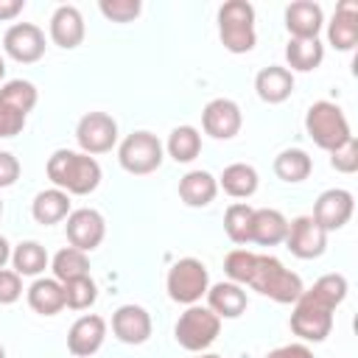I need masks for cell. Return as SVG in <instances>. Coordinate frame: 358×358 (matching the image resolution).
Wrapping results in <instances>:
<instances>
[{"instance_id": "20", "label": "cell", "mask_w": 358, "mask_h": 358, "mask_svg": "<svg viewBox=\"0 0 358 358\" xmlns=\"http://www.w3.org/2000/svg\"><path fill=\"white\" fill-rule=\"evenodd\" d=\"M50 39L64 48V50H73L81 45L84 39V17L76 6H59L50 17Z\"/></svg>"}, {"instance_id": "22", "label": "cell", "mask_w": 358, "mask_h": 358, "mask_svg": "<svg viewBox=\"0 0 358 358\" xmlns=\"http://www.w3.org/2000/svg\"><path fill=\"white\" fill-rule=\"evenodd\" d=\"M218 193V179L210 171H187L179 179V199L187 207H207Z\"/></svg>"}, {"instance_id": "17", "label": "cell", "mask_w": 358, "mask_h": 358, "mask_svg": "<svg viewBox=\"0 0 358 358\" xmlns=\"http://www.w3.org/2000/svg\"><path fill=\"white\" fill-rule=\"evenodd\" d=\"M324 25L322 6L313 0H296L285 8V28L291 39H319V31Z\"/></svg>"}, {"instance_id": "36", "label": "cell", "mask_w": 358, "mask_h": 358, "mask_svg": "<svg viewBox=\"0 0 358 358\" xmlns=\"http://www.w3.org/2000/svg\"><path fill=\"white\" fill-rule=\"evenodd\" d=\"M330 165L338 173H355L358 171V143H355V137H350L347 143H341L338 148L330 151Z\"/></svg>"}, {"instance_id": "23", "label": "cell", "mask_w": 358, "mask_h": 358, "mask_svg": "<svg viewBox=\"0 0 358 358\" xmlns=\"http://www.w3.org/2000/svg\"><path fill=\"white\" fill-rule=\"evenodd\" d=\"M288 232V218L280 210L271 207H260L252 215V241L249 243H260V246H277L285 241Z\"/></svg>"}, {"instance_id": "31", "label": "cell", "mask_w": 358, "mask_h": 358, "mask_svg": "<svg viewBox=\"0 0 358 358\" xmlns=\"http://www.w3.org/2000/svg\"><path fill=\"white\" fill-rule=\"evenodd\" d=\"M165 148L176 162H193L199 157V151H201V134L193 126H176L168 134V145Z\"/></svg>"}, {"instance_id": "34", "label": "cell", "mask_w": 358, "mask_h": 358, "mask_svg": "<svg viewBox=\"0 0 358 358\" xmlns=\"http://www.w3.org/2000/svg\"><path fill=\"white\" fill-rule=\"evenodd\" d=\"M0 98L6 103H11L14 109H20L22 115H28L36 106V87L25 78H14V81H6L0 87Z\"/></svg>"}, {"instance_id": "18", "label": "cell", "mask_w": 358, "mask_h": 358, "mask_svg": "<svg viewBox=\"0 0 358 358\" xmlns=\"http://www.w3.org/2000/svg\"><path fill=\"white\" fill-rule=\"evenodd\" d=\"M327 42L336 50H352L358 42V3L341 0L336 6L333 20L327 22Z\"/></svg>"}, {"instance_id": "1", "label": "cell", "mask_w": 358, "mask_h": 358, "mask_svg": "<svg viewBox=\"0 0 358 358\" xmlns=\"http://www.w3.org/2000/svg\"><path fill=\"white\" fill-rule=\"evenodd\" d=\"M224 271L229 277V282L238 285H249L257 294L280 302V305H291L299 299L302 280L299 274H294L291 268H285L277 257L271 255H255L249 249H232L224 260Z\"/></svg>"}, {"instance_id": "7", "label": "cell", "mask_w": 358, "mask_h": 358, "mask_svg": "<svg viewBox=\"0 0 358 358\" xmlns=\"http://www.w3.org/2000/svg\"><path fill=\"white\" fill-rule=\"evenodd\" d=\"M218 333H221V319L204 305H187V310L179 316L173 327L179 347L190 352H204L218 338Z\"/></svg>"}, {"instance_id": "15", "label": "cell", "mask_w": 358, "mask_h": 358, "mask_svg": "<svg viewBox=\"0 0 358 358\" xmlns=\"http://www.w3.org/2000/svg\"><path fill=\"white\" fill-rule=\"evenodd\" d=\"M103 338H106V322L95 313H87L73 322V327L67 333V350L76 358H90L101 350Z\"/></svg>"}, {"instance_id": "45", "label": "cell", "mask_w": 358, "mask_h": 358, "mask_svg": "<svg viewBox=\"0 0 358 358\" xmlns=\"http://www.w3.org/2000/svg\"><path fill=\"white\" fill-rule=\"evenodd\" d=\"M0 358H6V350H3V344H0Z\"/></svg>"}, {"instance_id": "16", "label": "cell", "mask_w": 358, "mask_h": 358, "mask_svg": "<svg viewBox=\"0 0 358 358\" xmlns=\"http://www.w3.org/2000/svg\"><path fill=\"white\" fill-rule=\"evenodd\" d=\"M112 333L123 344H143L151 336V316L143 305H120L112 313Z\"/></svg>"}, {"instance_id": "14", "label": "cell", "mask_w": 358, "mask_h": 358, "mask_svg": "<svg viewBox=\"0 0 358 358\" xmlns=\"http://www.w3.org/2000/svg\"><path fill=\"white\" fill-rule=\"evenodd\" d=\"M241 123H243L241 106L229 98H213L201 109V126L215 140H232L241 131Z\"/></svg>"}, {"instance_id": "25", "label": "cell", "mask_w": 358, "mask_h": 358, "mask_svg": "<svg viewBox=\"0 0 358 358\" xmlns=\"http://www.w3.org/2000/svg\"><path fill=\"white\" fill-rule=\"evenodd\" d=\"M31 215L36 224H59L70 215V196L59 187H50V190H42L34 196L31 201Z\"/></svg>"}, {"instance_id": "27", "label": "cell", "mask_w": 358, "mask_h": 358, "mask_svg": "<svg viewBox=\"0 0 358 358\" xmlns=\"http://www.w3.org/2000/svg\"><path fill=\"white\" fill-rule=\"evenodd\" d=\"M322 59H324V45L319 39H291L285 45V62L291 70H299V73L316 70Z\"/></svg>"}, {"instance_id": "26", "label": "cell", "mask_w": 358, "mask_h": 358, "mask_svg": "<svg viewBox=\"0 0 358 358\" xmlns=\"http://www.w3.org/2000/svg\"><path fill=\"white\" fill-rule=\"evenodd\" d=\"M257 182H260V179H257V171H255L252 165H246V162H232V165H227L224 173L218 176V185H221L224 193L232 196V199H249V196H255Z\"/></svg>"}, {"instance_id": "19", "label": "cell", "mask_w": 358, "mask_h": 358, "mask_svg": "<svg viewBox=\"0 0 358 358\" xmlns=\"http://www.w3.org/2000/svg\"><path fill=\"white\" fill-rule=\"evenodd\" d=\"M204 296H207V308L218 319H238L249 305L246 291L238 282H215V285L207 288Z\"/></svg>"}, {"instance_id": "41", "label": "cell", "mask_w": 358, "mask_h": 358, "mask_svg": "<svg viewBox=\"0 0 358 358\" xmlns=\"http://www.w3.org/2000/svg\"><path fill=\"white\" fill-rule=\"evenodd\" d=\"M25 8V0H0V22L14 20Z\"/></svg>"}, {"instance_id": "35", "label": "cell", "mask_w": 358, "mask_h": 358, "mask_svg": "<svg viewBox=\"0 0 358 358\" xmlns=\"http://www.w3.org/2000/svg\"><path fill=\"white\" fill-rule=\"evenodd\" d=\"M98 8L112 22H131L140 14V0H101Z\"/></svg>"}, {"instance_id": "9", "label": "cell", "mask_w": 358, "mask_h": 358, "mask_svg": "<svg viewBox=\"0 0 358 358\" xmlns=\"http://www.w3.org/2000/svg\"><path fill=\"white\" fill-rule=\"evenodd\" d=\"M76 140L84 154H106L117 143V123L106 112H87L76 126Z\"/></svg>"}, {"instance_id": "24", "label": "cell", "mask_w": 358, "mask_h": 358, "mask_svg": "<svg viewBox=\"0 0 358 358\" xmlns=\"http://www.w3.org/2000/svg\"><path fill=\"white\" fill-rule=\"evenodd\" d=\"M28 305L31 310L42 316H56L64 308V285L56 277H39L28 288Z\"/></svg>"}, {"instance_id": "28", "label": "cell", "mask_w": 358, "mask_h": 358, "mask_svg": "<svg viewBox=\"0 0 358 358\" xmlns=\"http://www.w3.org/2000/svg\"><path fill=\"white\" fill-rule=\"evenodd\" d=\"M310 168H313V162H310L308 151H302V148H285V151H280L274 157V173L282 182H291V185L308 179Z\"/></svg>"}, {"instance_id": "29", "label": "cell", "mask_w": 358, "mask_h": 358, "mask_svg": "<svg viewBox=\"0 0 358 358\" xmlns=\"http://www.w3.org/2000/svg\"><path fill=\"white\" fill-rule=\"evenodd\" d=\"M11 263H14V271L20 277H36V274H42L48 268V252L36 241H22V243L14 246Z\"/></svg>"}, {"instance_id": "43", "label": "cell", "mask_w": 358, "mask_h": 358, "mask_svg": "<svg viewBox=\"0 0 358 358\" xmlns=\"http://www.w3.org/2000/svg\"><path fill=\"white\" fill-rule=\"evenodd\" d=\"M3 76H6V62H3V56H0V81H3Z\"/></svg>"}, {"instance_id": "12", "label": "cell", "mask_w": 358, "mask_h": 358, "mask_svg": "<svg viewBox=\"0 0 358 358\" xmlns=\"http://www.w3.org/2000/svg\"><path fill=\"white\" fill-rule=\"evenodd\" d=\"M3 50L22 64H34L45 56V34L34 22H14L3 36Z\"/></svg>"}, {"instance_id": "30", "label": "cell", "mask_w": 358, "mask_h": 358, "mask_svg": "<svg viewBox=\"0 0 358 358\" xmlns=\"http://www.w3.org/2000/svg\"><path fill=\"white\" fill-rule=\"evenodd\" d=\"M50 268H53V277L59 282H70L76 277H87L90 274V260H87V252H81L76 246H64V249H59L53 255Z\"/></svg>"}, {"instance_id": "39", "label": "cell", "mask_w": 358, "mask_h": 358, "mask_svg": "<svg viewBox=\"0 0 358 358\" xmlns=\"http://www.w3.org/2000/svg\"><path fill=\"white\" fill-rule=\"evenodd\" d=\"M20 179V159L11 151H0V187H11Z\"/></svg>"}, {"instance_id": "11", "label": "cell", "mask_w": 358, "mask_h": 358, "mask_svg": "<svg viewBox=\"0 0 358 358\" xmlns=\"http://www.w3.org/2000/svg\"><path fill=\"white\" fill-rule=\"evenodd\" d=\"M67 241L70 246L81 249V252H92L95 246H101L103 235H106V221L98 210L92 207H81V210H73L67 215Z\"/></svg>"}, {"instance_id": "38", "label": "cell", "mask_w": 358, "mask_h": 358, "mask_svg": "<svg viewBox=\"0 0 358 358\" xmlns=\"http://www.w3.org/2000/svg\"><path fill=\"white\" fill-rule=\"evenodd\" d=\"M22 296V280L14 268H0V305H11Z\"/></svg>"}, {"instance_id": "4", "label": "cell", "mask_w": 358, "mask_h": 358, "mask_svg": "<svg viewBox=\"0 0 358 358\" xmlns=\"http://www.w3.org/2000/svg\"><path fill=\"white\" fill-rule=\"evenodd\" d=\"M218 36L229 53H249L257 42L255 8L246 0H229L218 8Z\"/></svg>"}, {"instance_id": "13", "label": "cell", "mask_w": 358, "mask_h": 358, "mask_svg": "<svg viewBox=\"0 0 358 358\" xmlns=\"http://www.w3.org/2000/svg\"><path fill=\"white\" fill-rule=\"evenodd\" d=\"M352 210H355L352 193L344 190V187H330V190H324L316 199V204H313V221L324 232H333V229H341L352 218Z\"/></svg>"}, {"instance_id": "42", "label": "cell", "mask_w": 358, "mask_h": 358, "mask_svg": "<svg viewBox=\"0 0 358 358\" xmlns=\"http://www.w3.org/2000/svg\"><path fill=\"white\" fill-rule=\"evenodd\" d=\"M6 260H11V249H8V241L0 235V268L6 266Z\"/></svg>"}, {"instance_id": "3", "label": "cell", "mask_w": 358, "mask_h": 358, "mask_svg": "<svg viewBox=\"0 0 358 358\" xmlns=\"http://www.w3.org/2000/svg\"><path fill=\"white\" fill-rule=\"evenodd\" d=\"M48 179L67 196H87L101 185V165L84 151L56 148L48 157Z\"/></svg>"}, {"instance_id": "40", "label": "cell", "mask_w": 358, "mask_h": 358, "mask_svg": "<svg viewBox=\"0 0 358 358\" xmlns=\"http://www.w3.org/2000/svg\"><path fill=\"white\" fill-rule=\"evenodd\" d=\"M266 358H313V352L305 344H282V347L271 350Z\"/></svg>"}, {"instance_id": "44", "label": "cell", "mask_w": 358, "mask_h": 358, "mask_svg": "<svg viewBox=\"0 0 358 358\" xmlns=\"http://www.w3.org/2000/svg\"><path fill=\"white\" fill-rule=\"evenodd\" d=\"M199 358H221V355H213V352H201Z\"/></svg>"}, {"instance_id": "21", "label": "cell", "mask_w": 358, "mask_h": 358, "mask_svg": "<svg viewBox=\"0 0 358 358\" xmlns=\"http://www.w3.org/2000/svg\"><path fill=\"white\" fill-rule=\"evenodd\" d=\"M255 90L257 98L266 103H282L291 92H294V76L288 67L280 64H268L255 76Z\"/></svg>"}, {"instance_id": "46", "label": "cell", "mask_w": 358, "mask_h": 358, "mask_svg": "<svg viewBox=\"0 0 358 358\" xmlns=\"http://www.w3.org/2000/svg\"><path fill=\"white\" fill-rule=\"evenodd\" d=\"M0 215H3V201H0Z\"/></svg>"}, {"instance_id": "32", "label": "cell", "mask_w": 358, "mask_h": 358, "mask_svg": "<svg viewBox=\"0 0 358 358\" xmlns=\"http://www.w3.org/2000/svg\"><path fill=\"white\" fill-rule=\"evenodd\" d=\"M252 215H255V207H249L246 201H235L227 207L224 229H227L232 243H249L252 241Z\"/></svg>"}, {"instance_id": "6", "label": "cell", "mask_w": 358, "mask_h": 358, "mask_svg": "<svg viewBox=\"0 0 358 358\" xmlns=\"http://www.w3.org/2000/svg\"><path fill=\"white\" fill-rule=\"evenodd\" d=\"M165 288L168 296L179 305H199V299L207 294L210 288V274L207 266L196 257H182L168 268L165 277Z\"/></svg>"}, {"instance_id": "10", "label": "cell", "mask_w": 358, "mask_h": 358, "mask_svg": "<svg viewBox=\"0 0 358 358\" xmlns=\"http://www.w3.org/2000/svg\"><path fill=\"white\" fill-rule=\"evenodd\" d=\"M285 246L294 257L299 260H313L324 252L327 246V232L313 221V215H299L288 224L285 232Z\"/></svg>"}, {"instance_id": "2", "label": "cell", "mask_w": 358, "mask_h": 358, "mask_svg": "<svg viewBox=\"0 0 358 358\" xmlns=\"http://www.w3.org/2000/svg\"><path fill=\"white\" fill-rule=\"evenodd\" d=\"M347 296L344 274H324L302 291L291 310V330L302 341H324L333 330V310Z\"/></svg>"}, {"instance_id": "33", "label": "cell", "mask_w": 358, "mask_h": 358, "mask_svg": "<svg viewBox=\"0 0 358 358\" xmlns=\"http://www.w3.org/2000/svg\"><path fill=\"white\" fill-rule=\"evenodd\" d=\"M62 285H64V308L84 310L98 299V285H95V280L90 274L87 277H76V280L62 282Z\"/></svg>"}, {"instance_id": "37", "label": "cell", "mask_w": 358, "mask_h": 358, "mask_svg": "<svg viewBox=\"0 0 358 358\" xmlns=\"http://www.w3.org/2000/svg\"><path fill=\"white\" fill-rule=\"evenodd\" d=\"M22 129H25V115L0 98V140L3 137H14Z\"/></svg>"}, {"instance_id": "8", "label": "cell", "mask_w": 358, "mask_h": 358, "mask_svg": "<svg viewBox=\"0 0 358 358\" xmlns=\"http://www.w3.org/2000/svg\"><path fill=\"white\" fill-rule=\"evenodd\" d=\"M117 159H120L123 171H129L134 176H145L162 165V143L151 131H131L120 143Z\"/></svg>"}, {"instance_id": "5", "label": "cell", "mask_w": 358, "mask_h": 358, "mask_svg": "<svg viewBox=\"0 0 358 358\" xmlns=\"http://www.w3.org/2000/svg\"><path fill=\"white\" fill-rule=\"evenodd\" d=\"M305 131L324 151H333V148H338L341 143H347L352 137L350 123H347V115L333 101H316V103H310V109L305 115Z\"/></svg>"}]
</instances>
